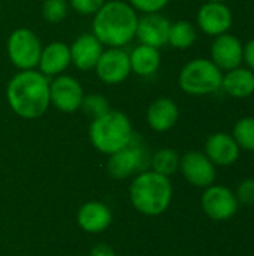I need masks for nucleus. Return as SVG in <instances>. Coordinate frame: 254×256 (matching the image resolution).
I'll use <instances>...</instances> for the list:
<instances>
[{
  "label": "nucleus",
  "mask_w": 254,
  "mask_h": 256,
  "mask_svg": "<svg viewBox=\"0 0 254 256\" xmlns=\"http://www.w3.org/2000/svg\"><path fill=\"white\" fill-rule=\"evenodd\" d=\"M180 171L183 177L196 188H208L214 184L217 171L216 165L201 152H187L180 159Z\"/></svg>",
  "instance_id": "obj_11"
},
{
  "label": "nucleus",
  "mask_w": 254,
  "mask_h": 256,
  "mask_svg": "<svg viewBox=\"0 0 254 256\" xmlns=\"http://www.w3.org/2000/svg\"><path fill=\"white\" fill-rule=\"evenodd\" d=\"M232 136L241 150H254V117L240 118L232 130Z\"/></svg>",
  "instance_id": "obj_24"
},
{
  "label": "nucleus",
  "mask_w": 254,
  "mask_h": 256,
  "mask_svg": "<svg viewBox=\"0 0 254 256\" xmlns=\"http://www.w3.org/2000/svg\"><path fill=\"white\" fill-rule=\"evenodd\" d=\"M207 2H220V3H226L228 0H207Z\"/></svg>",
  "instance_id": "obj_32"
},
{
  "label": "nucleus",
  "mask_w": 254,
  "mask_h": 256,
  "mask_svg": "<svg viewBox=\"0 0 254 256\" xmlns=\"http://www.w3.org/2000/svg\"><path fill=\"white\" fill-rule=\"evenodd\" d=\"M223 72L211 58H193L180 72L178 84L181 90L192 96L213 94L222 90Z\"/></svg>",
  "instance_id": "obj_5"
},
{
  "label": "nucleus",
  "mask_w": 254,
  "mask_h": 256,
  "mask_svg": "<svg viewBox=\"0 0 254 256\" xmlns=\"http://www.w3.org/2000/svg\"><path fill=\"white\" fill-rule=\"evenodd\" d=\"M132 72L139 76H151L160 68L162 56L159 48L139 44L129 54Z\"/></svg>",
  "instance_id": "obj_21"
},
{
  "label": "nucleus",
  "mask_w": 254,
  "mask_h": 256,
  "mask_svg": "<svg viewBox=\"0 0 254 256\" xmlns=\"http://www.w3.org/2000/svg\"><path fill=\"white\" fill-rule=\"evenodd\" d=\"M136 10L123 0H109L93 15V34L109 48L126 46L136 34Z\"/></svg>",
  "instance_id": "obj_2"
},
{
  "label": "nucleus",
  "mask_w": 254,
  "mask_h": 256,
  "mask_svg": "<svg viewBox=\"0 0 254 256\" xmlns=\"http://www.w3.org/2000/svg\"><path fill=\"white\" fill-rule=\"evenodd\" d=\"M244 45L232 33H223L214 38L211 45V60L223 72L240 68L243 63Z\"/></svg>",
  "instance_id": "obj_13"
},
{
  "label": "nucleus",
  "mask_w": 254,
  "mask_h": 256,
  "mask_svg": "<svg viewBox=\"0 0 254 256\" xmlns=\"http://www.w3.org/2000/svg\"><path fill=\"white\" fill-rule=\"evenodd\" d=\"M171 0H129L127 3L139 12L144 14H153V12H160L162 9L166 8V4Z\"/></svg>",
  "instance_id": "obj_28"
},
{
  "label": "nucleus",
  "mask_w": 254,
  "mask_h": 256,
  "mask_svg": "<svg viewBox=\"0 0 254 256\" xmlns=\"http://www.w3.org/2000/svg\"><path fill=\"white\" fill-rule=\"evenodd\" d=\"M180 117L178 105L169 98L156 99L147 110V123L156 132L171 130Z\"/></svg>",
  "instance_id": "obj_18"
},
{
  "label": "nucleus",
  "mask_w": 254,
  "mask_h": 256,
  "mask_svg": "<svg viewBox=\"0 0 254 256\" xmlns=\"http://www.w3.org/2000/svg\"><path fill=\"white\" fill-rule=\"evenodd\" d=\"M238 204H244V206H253L254 204V178H244L238 188H237V194H235Z\"/></svg>",
  "instance_id": "obj_29"
},
{
  "label": "nucleus",
  "mask_w": 254,
  "mask_h": 256,
  "mask_svg": "<svg viewBox=\"0 0 254 256\" xmlns=\"http://www.w3.org/2000/svg\"><path fill=\"white\" fill-rule=\"evenodd\" d=\"M169 27L171 21L160 12L144 14L141 18H138L135 36L144 45L162 48L163 45L168 44Z\"/></svg>",
  "instance_id": "obj_14"
},
{
  "label": "nucleus",
  "mask_w": 254,
  "mask_h": 256,
  "mask_svg": "<svg viewBox=\"0 0 254 256\" xmlns=\"http://www.w3.org/2000/svg\"><path fill=\"white\" fill-rule=\"evenodd\" d=\"M90 256H115V252L112 250L111 246L100 243V244H96V246L91 249Z\"/></svg>",
  "instance_id": "obj_31"
},
{
  "label": "nucleus",
  "mask_w": 254,
  "mask_h": 256,
  "mask_svg": "<svg viewBox=\"0 0 254 256\" xmlns=\"http://www.w3.org/2000/svg\"><path fill=\"white\" fill-rule=\"evenodd\" d=\"M243 62L247 64V68L254 72V39L249 40L244 45V54H243Z\"/></svg>",
  "instance_id": "obj_30"
},
{
  "label": "nucleus",
  "mask_w": 254,
  "mask_h": 256,
  "mask_svg": "<svg viewBox=\"0 0 254 256\" xmlns=\"http://www.w3.org/2000/svg\"><path fill=\"white\" fill-rule=\"evenodd\" d=\"M10 110L25 120H33L49 108V80L36 69L16 72L6 87Z\"/></svg>",
  "instance_id": "obj_1"
},
{
  "label": "nucleus",
  "mask_w": 254,
  "mask_h": 256,
  "mask_svg": "<svg viewBox=\"0 0 254 256\" xmlns=\"http://www.w3.org/2000/svg\"><path fill=\"white\" fill-rule=\"evenodd\" d=\"M205 154L216 166H231L240 159L241 148L232 135L216 132L205 142Z\"/></svg>",
  "instance_id": "obj_16"
},
{
  "label": "nucleus",
  "mask_w": 254,
  "mask_h": 256,
  "mask_svg": "<svg viewBox=\"0 0 254 256\" xmlns=\"http://www.w3.org/2000/svg\"><path fill=\"white\" fill-rule=\"evenodd\" d=\"M84 96L82 86L70 75H57L49 82V102L61 112L70 114L81 110Z\"/></svg>",
  "instance_id": "obj_8"
},
{
  "label": "nucleus",
  "mask_w": 254,
  "mask_h": 256,
  "mask_svg": "<svg viewBox=\"0 0 254 256\" xmlns=\"http://www.w3.org/2000/svg\"><path fill=\"white\" fill-rule=\"evenodd\" d=\"M133 134L130 118L117 110L108 111L90 124V141L93 147L108 156L127 147Z\"/></svg>",
  "instance_id": "obj_4"
},
{
  "label": "nucleus",
  "mask_w": 254,
  "mask_h": 256,
  "mask_svg": "<svg viewBox=\"0 0 254 256\" xmlns=\"http://www.w3.org/2000/svg\"><path fill=\"white\" fill-rule=\"evenodd\" d=\"M198 38L196 27L186 20H180L177 22H171L168 44L177 50H187L190 48Z\"/></svg>",
  "instance_id": "obj_22"
},
{
  "label": "nucleus",
  "mask_w": 254,
  "mask_h": 256,
  "mask_svg": "<svg viewBox=\"0 0 254 256\" xmlns=\"http://www.w3.org/2000/svg\"><path fill=\"white\" fill-rule=\"evenodd\" d=\"M7 56L10 63L19 70L34 69L39 64L42 44L34 32L25 27L13 30L7 38Z\"/></svg>",
  "instance_id": "obj_7"
},
{
  "label": "nucleus",
  "mask_w": 254,
  "mask_h": 256,
  "mask_svg": "<svg viewBox=\"0 0 254 256\" xmlns=\"http://www.w3.org/2000/svg\"><path fill=\"white\" fill-rule=\"evenodd\" d=\"M94 70L97 78L105 84L114 86L123 82L132 74L129 52L123 48L103 50Z\"/></svg>",
  "instance_id": "obj_10"
},
{
  "label": "nucleus",
  "mask_w": 254,
  "mask_h": 256,
  "mask_svg": "<svg viewBox=\"0 0 254 256\" xmlns=\"http://www.w3.org/2000/svg\"><path fill=\"white\" fill-rule=\"evenodd\" d=\"M199 28L208 36H219L228 33L234 22V15L226 3L207 2L201 6L196 15Z\"/></svg>",
  "instance_id": "obj_12"
},
{
  "label": "nucleus",
  "mask_w": 254,
  "mask_h": 256,
  "mask_svg": "<svg viewBox=\"0 0 254 256\" xmlns=\"http://www.w3.org/2000/svg\"><path fill=\"white\" fill-rule=\"evenodd\" d=\"M133 207L145 216L163 214L172 201V184L169 177L153 170L139 172L129 189Z\"/></svg>",
  "instance_id": "obj_3"
},
{
  "label": "nucleus",
  "mask_w": 254,
  "mask_h": 256,
  "mask_svg": "<svg viewBox=\"0 0 254 256\" xmlns=\"http://www.w3.org/2000/svg\"><path fill=\"white\" fill-rule=\"evenodd\" d=\"M81 110L94 120L97 117H102L108 111H111V104H109V100L103 94H100V93H90V94L84 96L82 104H81Z\"/></svg>",
  "instance_id": "obj_25"
},
{
  "label": "nucleus",
  "mask_w": 254,
  "mask_h": 256,
  "mask_svg": "<svg viewBox=\"0 0 254 256\" xmlns=\"http://www.w3.org/2000/svg\"><path fill=\"white\" fill-rule=\"evenodd\" d=\"M69 12L67 0H45L42 3V16L49 24L61 22Z\"/></svg>",
  "instance_id": "obj_26"
},
{
  "label": "nucleus",
  "mask_w": 254,
  "mask_h": 256,
  "mask_svg": "<svg viewBox=\"0 0 254 256\" xmlns=\"http://www.w3.org/2000/svg\"><path fill=\"white\" fill-rule=\"evenodd\" d=\"M252 156H253V160H254V150H253V152H252Z\"/></svg>",
  "instance_id": "obj_33"
},
{
  "label": "nucleus",
  "mask_w": 254,
  "mask_h": 256,
  "mask_svg": "<svg viewBox=\"0 0 254 256\" xmlns=\"http://www.w3.org/2000/svg\"><path fill=\"white\" fill-rule=\"evenodd\" d=\"M222 90L235 99H246L254 94V72L249 68H235L223 75Z\"/></svg>",
  "instance_id": "obj_20"
},
{
  "label": "nucleus",
  "mask_w": 254,
  "mask_h": 256,
  "mask_svg": "<svg viewBox=\"0 0 254 256\" xmlns=\"http://www.w3.org/2000/svg\"><path fill=\"white\" fill-rule=\"evenodd\" d=\"M112 222V213L109 207L99 201L85 202L78 210V225L82 231L97 234L105 231Z\"/></svg>",
  "instance_id": "obj_19"
},
{
  "label": "nucleus",
  "mask_w": 254,
  "mask_h": 256,
  "mask_svg": "<svg viewBox=\"0 0 254 256\" xmlns=\"http://www.w3.org/2000/svg\"><path fill=\"white\" fill-rule=\"evenodd\" d=\"M181 156L174 148H160L151 156V170L165 177L174 176L180 170Z\"/></svg>",
  "instance_id": "obj_23"
},
{
  "label": "nucleus",
  "mask_w": 254,
  "mask_h": 256,
  "mask_svg": "<svg viewBox=\"0 0 254 256\" xmlns=\"http://www.w3.org/2000/svg\"><path fill=\"white\" fill-rule=\"evenodd\" d=\"M67 3L79 15H94L103 6L105 0H67Z\"/></svg>",
  "instance_id": "obj_27"
},
{
  "label": "nucleus",
  "mask_w": 254,
  "mask_h": 256,
  "mask_svg": "<svg viewBox=\"0 0 254 256\" xmlns=\"http://www.w3.org/2000/svg\"><path fill=\"white\" fill-rule=\"evenodd\" d=\"M151 153L141 135L133 134L127 147L109 154L108 172L115 180H124L135 172H144L151 165Z\"/></svg>",
  "instance_id": "obj_6"
},
{
  "label": "nucleus",
  "mask_w": 254,
  "mask_h": 256,
  "mask_svg": "<svg viewBox=\"0 0 254 256\" xmlns=\"http://www.w3.org/2000/svg\"><path fill=\"white\" fill-rule=\"evenodd\" d=\"M70 64V48L64 42H51L42 46L37 68L45 76L61 75Z\"/></svg>",
  "instance_id": "obj_17"
},
{
  "label": "nucleus",
  "mask_w": 254,
  "mask_h": 256,
  "mask_svg": "<svg viewBox=\"0 0 254 256\" xmlns=\"http://www.w3.org/2000/svg\"><path fill=\"white\" fill-rule=\"evenodd\" d=\"M70 48V62L79 70H91L96 68L97 60L103 52V45L93 33L79 34Z\"/></svg>",
  "instance_id": "obj_15"
},
{
  "label": "nucleus",
  "mask_w": 254,
  "mask_h": 256,
  "mask_svg": "<svg viewBox=\"0 0 254 256\" xmlns=\"http://www.w3.org/2000/svg\"><path fill=\"white\" fill-rule=\"evenodd\" d=\"M202 208L208 218L217 222L229 220L238 212V200L235 194L222 184H211L205 188L201 200Z\"/></svg>",
  "instance_id": "obj_9"
}]
</instances>
